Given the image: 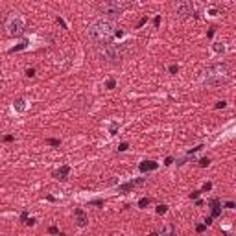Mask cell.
<instances>
[{
    "label": "cell",
    "instance_id": "e0dca14e",
    "mask_svg": "<svg viewBox=\"0 0 236 236\" xmlns=\"http://www.w3.org/2000/svg\"><path fill=\"white\" fill-rule=\"evenodd\" d=\"M166 210H168L166 205H159V207H157V214H166Z\"/></svg>",
    "mask_w": 236,
    "mask_h": 236
},
{
    "label": "cell",
    "instance_id": "8fae6325",
    "mask_svg": "<svg viewBox=\"0 0 236 236\" xmlns=\"http://www.w3.org/2000/svg\"><path fill=\"white\" fill-rule=\"evenodd\" d=\"M13 109H15L17 113H24V111L28 109V103H26V100H24V98H19V100H15V103H13Z\"/></svg>",
    "mask_w": 236,
    "mask_h": 236
},
{
    "label": "cell",
    "instance_id": "d4e9b609",
    "mask_svg": "<svg viewBox=\"0 0 236 236\" xmlns=\"http://www.w3.org/2000/svg\"><path fill=\"white\" fill-rule=\"evenodd\" d=\"M207 13H208V15H212V17H216V15H218V9H216V8H210Z\"/></svg>",
    "mask_w": 236,
    "mask_h": 236
},
{
    "label": "cell",
    "instance_id": "484cf974",
    "mask_svg": "<svg viewBox=\"0 0 236 236\" xmlns=\"http://www.w3.org/2000/svg\"><path fill=\"white\" fill-rule=\"evenodd\" d=\"M153 24H155V26H157V28H159V26H160V15H157V17H155V19H153Z\"/></svg>",
    "mask_w": 236,
    "mask_h": 236
},
{
    "label": "cell",
    "instance_id": "ba28073f",
    "mask_svg": "<svg viewBox=\"0 0 236 236\" xmlns=\"http://www.w3.org/2000/svg\"><path fill=\"white\" fill-rule=\"evenodd\" d=\"M159 168V164L155 162V160H144V162H140L138 164V170L142 172V174H146V172H153V170H157Z\"/></svg>",
    "mask_w": 236,
    "mask_h": 236
},
{
    "label": "cell",
    "instance_id": "cb8c5ba5",
    "mask_svg": "<svg viewBox=\"0 0 236 236\" xmlns=\"http://www.w3.org/2000/svg\"><path fill=\"white\" fill-rule=\"evenodd\" d=\"M168 70H170V74H177V70H179V66H177V65H172V66H170Z\"/></svg>",
    "mask_w": 236,
    "mask_h": 236
},
{
    "label": "cell",
    "instance_id": "7c38bea8",
    "mask_svg": "<svg viewBox=\"0 0 236 236\" xmlns=\"http://www.w3.org/2000/svg\"><path fill=\"white\" fill-rule=\"evenodd\" d=\"M68 174H70V168H68V166H61V168H59V170H57V172H56L54 175H56L57 179H61V181H65Z\"/></svg>",
    "mask_w": 236,
    "mask_h": 236
},
{
    "label": "cell",
    "instance_id": "7a4b0ae2",
    "mask_svg": "<svg viewBox=\"0 0 236 236\" xmlns=\"http://www.w3.org/2000/svg\"><path fill=\"white\" fill-rule=\"evenodd\" d=\"M231 76V68L225 63H216V65H210L205 70V85H223L229 81Z\"/></svg>",
    "mask_w": 236,
    "mask_h": 236
},
{
    "label": "cell",
    "instance_id": "603a6c76",
    "mask_svg": "<svg viewBox=\"0 0 236 236\" xmlns=\"http://www.w3.org/2000/svg\"><path fill=\"white\" fill-rule=\"evenodd\" d=\"M26 76H28V78H33V76H35V68H28V70H26Z\"/></svg>",
    "mask_w": 236,
    "mask_h": 236
},
{
    "label": "cell",
    "instance_id": "4fadbf2b",
    "mask_svg": "<svg viewBox=\"0 0 236 236\" xmlns=\"http://www.w3.org/2000/svg\"><path fill=\"white\" fill-rule=\"evenodd\" d=\"M160 236H174V225H172V223L162 225V229H160Z\"/></svg>",
    "mask_w": 236,
    "mask_h": 236
},
{
    "label": "cell",
    "instance_id": "9a60e30c",
    "mask_svg": "<svg viewBox=\"0 0 236 236\" xmlns=\"http://www.w3.org/2000/svg\"><path fill=\"white\" fill-rule=\"evenodd\" d=\"M212 52L223 54V52H225V44H223V42H214V44H212Z\"/></svg>",
    "mask_w": 236,
    "mask_h": 236
},
{
    "label": "cell",
    "instance_id": "ac0fdd59",
    "mask_svg": "<svg viewBox=\"0 0 236 236\" xmlns=\"http://www.w3.org/2000/svg\"><path fill=\"white\" fill-rule=\"evenodd\" d=\"M46 144H50V146H59L61 142H59L57 138H48V140H46Z\"/></svg>",
    "mask_w": 236,
    "mask_h": 236
},
{
    "label": "cell",
    "instance_id": "6da1fadb",
    "mask_svg": "<svg viewBox=\"0 0 236 236\" xmlns=\"http://www.w3.org/2000/svg\"><path fill=\"white\" fill-rule=\"evenodd\" d=\"M114 32H116V20L109 19V17H103V19L94 20L89 26V39L92 42H98V44L103 42L105 44L114 35Z\"/></svg>",
    "mask_w": 236,
    "mask_h": 236
},
{
    "label": "cell",
    "instance_id": "4316f807",
    "mask_svg": "<svg viewBox=\"0 0 236 236\" xmlns=\"http://www.w3.org/2000/svg\"><path fill=\"white\" fill-rule=\"evenodd\" d=\"M210 188H212V183H205V184H203V192H208Z\"/></svg>",
    "mask_w": 236,
    "mask_h": 236
},
{
    "label": "cell",
    "instance_id": "83f0119b",
    "mask_svg": "<svg viewBox=\"0 0 236 236\" xmlns=\"http://www.w3.org/2000/svg\"><path fill=\"white\" fill-rule=\"evenodd\" d=\"M127 150V142H122L120 146H118V151H126Z\"/></svg>",
    "mask_w": 236,
    "mask_h": 236
},
{
    "label": "cell",
    "instance_id": "e575fe53",
    "mask_svg": "<svg viewBox=\"0 0 236 236\" xmlns=\"http://www.w3.org/2000/svg\"><path fill=\"white\" fill-rule=\"evenodd\" d=\"M48 232H50V234H57V227H50Z\"/></svg>",
    "mask_w": 236,
    "mask_h": 236
},
{
    "label": "cell",
    "instance_id": "5b68a950",
    "mask_svg": "<svg viewBox=\"0 0 236 236\" xmlns=\"http://www.w3.org/2000/svg\"><path fill=\"white\" fill-rule=\"evenodd\" d=\"M127 8H129V2H126V0H107V2L98 4V11L107 15L109 19H114L116 15H120Z\"/></svg>",
    "mask_w": 236,
    "mask_h": 236
},
{
    "label": "cell",
    "instance_id": "8d00e7d4",
    "mask_svg": "<svg viewBox=\"0 0 236 236\" xmlns=\"http://www.w3.org/2000/svg\"><path fill=\"white\" fill-rule=\"evenodd\" d=\"M225 207H227V208H234V203H232V201H227Z\"/></svg>",
    "mask_w": 236,
    "mask_h": 236
},
{
    "label": "cell",
    "instance_id": "7402d4cb",
    "mask_svg": "<svg viewBox=\"0 0 236 236\" xmlns=\"http://www.w3.org/2000/svg\"><path fill=\"white\" fill-rule=\"evenodd\" d=\"M205 229H207V225H205V223H199V225H196V231H197V232H203Z\"/></svg>",
    "mask_w": 236,
    "mask_h": 236
},
{
    "label": "cell",
    "instance_id": "d6986e66",
    "mask_svg": "<svg viewBox=\"0 0 236 236\" xmlns=\"http://www.w3.org/2000/svg\"><path fill=\"white\" fill-rule=\"evenodd\" d=\"M208 164H210V159H207V157L199 160V166H201V168H205V166H208Z\"/></svg>",
    "mask_w": 236,
    "mask_h": 236
},
{
    "label": "cell",
    "instance_id": "ffe728a7",
    "mask_svg": "<svg viewBox=\"0 0 236 236\" xmlns=\"http://www.w3.org/2000/svg\"><path fill=\"white\" fill-rule=\"evenodd\" d=\"M146 22H148V17H142V19H140V20L137 22V28H142V26L146 24Z\"/></svg>",
    "mask_w": 236,
    "mask_h": 236
},
{
    "label": "cell",
    "instance_id": "5bb4252c",
    "mask_svg": "<svg viewBox=\"0 0 236 236\" xmlns=\"http://www.w3.org/2000/svg\"><path fill=\"white\" fill-rule=\"evenodd\" d=\"M24 48H28V41H22L20 44H17V46H13V48L9 50V54H15V52H20V50H24Z\"/></svg>",
    "mask_w": 236,
    "mask_h": 236
},
{
    "label": "cell",
    "instance_id": "4dcf8cb0",
    "mask_svg": "<svg viewBox=\"0 0 236 236\" xmlns=\"http://www.w3.org/2000/svg\"><path fill=\"white\" fill-rule=\"evenodd\" d=\"M199 194H201V192H199V190H196V192H192V194H190V197H192V199H197V197H199Z\"/></svg>",
    "mask_w": 236,
    "mask_h": 236
},
{
    "label": "cell",
    "instance_id": "2e32d148",
    "mask_svg": "<svg viewBox=\"0 0 236 236\" xmlns=\"http://www.w3.org/2000/svg\"><path fill=\"white\" fill-rule=\"evenodd\" d=\"M148 203H150V199H148V197H142V199L138 201V207H140V208H146V207H148Z\"/></svg>",
    "mask_w": 236,
    "mask_h": 236
},
{
    "label": "cell",
    "instance_id": "836d02e7",
    "mask_svg": "<svg viewBox=\"0 0 236 236\" xmlns=\"http://www.w3.org/2000/svg\"><path fill=\"white\" fill-rule=\"evenodd\" d=\"M20 218H22V221L26 223V221H28V212H22V216H20Z\"/></svg>",
    "mask_w": 236,
    "mask_h": 236
},
{
    "label": "cell",
    "instance_id": "8992f818",
    "mask_svg": "<svg viewBox=\"0 0 236 236\" xmlns=\"http://www.w3.org/2000/svg\"><path fill=\"white\" fill-rule=\"evenodd\" d=\"M194 13V4L192 2H188V0H184V2H179L175 6V15L179 19H186V17H190Z\"/></svg>",
    "mask_w": 236,
    "mask_h": 236
},
{
    "label": "cell",
    "instance_id": "60d3db41",
    "mask_svg": "<svg viewBox=\"0 0 236 236\" xmlns=\"http://www.w3.org/2000/svg\"><path fill=\"white\" fill-rule=\"evenodd\" d=\"M225 236H232V234H231V232H225Z\"/></svg>",
    "mask_w": 236,
    "mask_h": 236
},
{
    "label": "cell",
    "instance_id": "52a82bcc",
    "mask_svg": "<svg viewBox=\"0 0 236 236\" xmlns=\"http://www.w3.org/2000/svg\"><path fill=\"white\" fill-rule=\"evenodd\" d=\"M144 183H146V179H144V177H140V179H135V181H129V183H126V184H122V186H118V192L126 194V192L133 190L135 186H140V184H144Z\"/></svg>",
    "mask_w": 236,
    "mask_h": 236
},
{
    "label": "cell",
    "instance_id": "ab89813d",
    "mask_svg": "<svg viewBox=\"0 0 236 236\" xmlns=\"http://www.w3.org/2000/svg\"><path fill=\"white\" fill-rule=\"evenodd\" d=\"M26 223H28V225H35V220H33V218H30V220H28Z\"/></svg>",
    "mask_w": 236,
    "mask_h": 236
},
{
    "label": "cell",
    "instance_id": "f1b7e54d",
    "mask_svg": "<svg viewBox=\"0 0 236 236\" xmlns=\"http://www.w3.org/2000/svg\"><path fill=\"white\" fill-rule=\"evenodd\" d=\"M109 131H111V135H116V122L111 124V129H109Z\"/></svg>",
    "mask_w": 236,
    "mask_h": 236
},
{
    "label": "cell",
    "instance_id": "3957f363",
    "mask_svg": "<svg viewBox=\"0 0 236 236\" xmlns=\"http://www.w3.org/2000/svg\"><path fill=\"white\" fill-rule=\"evenodd\" d=\"M24 28H26V22H24V17L20 13H9L8 19H6V24H4V30L9 37H20L24 33Z\"/></svg>",
    "mask_w": 236,
    "mask_h": 236
},
{
    "label": "cell",
    "instance_id": "9c48e42d",
    "mask_svg": "<svg viewBox=\"0 0 236 236\" xmlns=\"http://www.w3.org/2000/svg\"><path fill=\"white\" fill-rule=\"evenodd\" d=\"M221 216V205L218 199H210V218H218Z\"/></svg>",
    "mask_w": 236,
    "mask_h": 236
},
{
    "label": "cell",
    "instance_id": "277c9868",
    "mask_svg": "<svg viewBox=\"0 0 236 236\" xmlns=\"http://www.w3.org/2000/svg\"><path fill=\"white\" fill-rule=\"evenodd\" d=\"M98 56L107 61V63H118L122 59V44H114V42H105L98 48Z\"/></svg>",
    "mask_w": 236,
    "mask_h": 236
},
{
    "label": "cell",
    "instance_id": "f35d334b",
    "mask_svg": "<svg viewBox=\"0 0 236 236\" xmlns=\"http://www.w3.org/2000/svg\"><path fill=\"white\" fill-rule=\"evenodd\" d=\"M4 140H6V142H11V140H13V137H11V135H8V137H4Z\"/></svg>",
    "mask_w": 236,
    "mask_h": 236
},
{
    "label": "cell",
    "instance_id": "1f68e13d",
    "mask_svg": "<svg viewBox=\"0 0 236 236\" xmlns=\"http://www.w3.org/2000/svg\"><path fill=\"white\" fill-rule=\"evenodd\" d=\"M57 22H59V24H61V26H63V28H65V30H66V24H65V20H63V19H61V17H57Z\"/></svg>",
    "mask_w": 236,
    "mask_h": 236
},
{
    "label": "cell",
    "instance_id": "44dd1931",
    "mask_svg": "<svg viewBox=\"0 0 236 236\" xmlns=\"http://www.w3.org/2000/svg\"><path fill=\"white\" fill-rule=\"evenodd\" d=\"M105 87H107V89H114V87H116V81H114V79H109V81L105 83Z\"/></svg>",
    "mask_w": 236,
    "mask_h": 236
},
{
    "label": "cell",
    "instance_id": "74e56055",
    "mask_svg": "<svg viewBox=\"0 0 236 236\" xmlns=\"http://www.w3.org/2000/svg\"><path fill=\"white\" fill-rule=\"evenodd\" d=\"M172 162H174V159H172V157H168L166 160H164V164H166V166H168V164H172Z\"/></svg>",
    "mask_w": 236,
    "mask_h": 236
},
{
    "label": "cell",
    "instance_id": "d6a6232c",
    "mask_svg": "<svg viewBox=\"0 0 236 236\" xmlns=\"http://www.w3.org/2000/svg\"><path fill=\"white\" fill-rule=\"evenodd\" d=\"M90 203H92V205H103V201H102V199H92Z\"/></svg>",
    "mask_w": 236,
    "mask_h": 236
},
{
    "label": "cell",
    "instance_id": "d590c367",
    "mask_svg": "<svg viewBox=\"0 0 236 236\" xmlns=\"http://www.w3.org/2000/svg\"><path fill=\"white\" fill-rule=\"evenodd\" d=\"M114 35H116V37H124V32H122V30H116Z\"/></svg>",
    "mask_w": 236,
    "mask_h": 236
},
{
    "label": "cell",
    "instance_id": "30bf717a",
    "mask_svg": "<svg viewBox=\"0 0 236 236\" xmlns=\"http://www.w3.org/2000/svg\"><path fill=\"white\" fill-rule=\"evenodd\" d=\"M74 214H76V218H78V227H87V223H89V218H87V214L81 210V208H76L74 210Z\"/></svg>",
    "mask_w": 236,
    "mask_h": 236
},
{
    "label": "cell",
    "instance_id": "f546056e",
    "mask_svg": "<svg viewBox=\"0 0 236 236\" xmlns=\"http://www.w3.org/2000/svg\"><path fill=\"white\" fill-rule=\"evenodd\" d=\"M225 105H227V103H225V102L221 100V102H218V103H216V109H223Z\"/></svg>",
    "mask_w": 236,
    "mask_h": 236
}]
</instances>
